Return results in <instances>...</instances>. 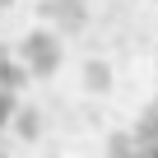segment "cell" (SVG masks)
Returning a JSON list of instances; mask_svg holds the SVG:
<instances>
[{"instance_id":"obj_5","label":"cell","mask_w":158,"mask_h":158,"mask_svg":"<svg viewBox=\"0 0 158 158\" xmlns=\"http://www.w3.org/2000/svg\"><path fill=\"white\" fill-rule=\"evenodd\" d=\"M102 149L116 153V158H139V135H135V130H112V135L102 139Z\"/></svg>"},{"instance_id":"obj_3","label":"cell","mask_w":158,"mask_h":158,"mask_svg":"<svg viewBox=\"0 0 158 158\" xmlns=\"http://www.w3.org/2000/svg\"><path fill=\"white\" fill-rule=\"evenodd\" d=\"M33 79V70L23 65V56L14 51V47H5L0 42V89H10V93H23V84Z\"/></svg>"},{"instance_id":"obj_7","label":"cell","mask_w":158,"mask_h":158,"mask_svg":"<svg viewBox=\"0 0 158 158\" xmlns=\"http://www.w3.org/2000/svg\"><path fill=\"white\" fill-rule=\"evenodd\" d=\"M135 135H139V144H158V98L139 112V121H135Z\"/></svg>"},{"instance_id":"obj_8","label":"cell","mask_w":158,"mask_h":158,"mask_svg":"<svg viewBox=\"0 0 158 158\" xmlns=\"http://www.w3.org/2000/svg\"><path fill=\"white\" fill-rule=\"evenodd\" d=\"M10 5H14V0H0V14H5V10H10Z\"/></svg>"},{"instance_id":"obj_2","label":"cell","mask_w":158,"mask_h":158,"mask_svg":"<svg viewBox=\"0 0 158 158\" xmlns=\"http://www.w3.org/2000/svg\"><path fill=\"white\" fill-rule=\"evenodd\" d=\"M37 14H42V19H51L60 33H84V28H89L93 5H89V0H51V5H37Z\"/></svg>"},{"instance_id":"obj_1","label":"cell","mask_w":158,"mask_h":158,"mask_svg":"<svg viewBox=\"0 0 158 158\" xmlns=\"http://www.w3.org/2000/svg\"><path fill=\"white\" fill-rule=\"evenodd\" d=\"M14 51L23 56V65L33 70V79H51V74L60 70V60H65L60 33H51V28H28V33L19 37Z\"/></svg>"},{"instance_id":"obj_4","label":"cell","mask_w":158,"mask_h":158,"mask_svg":"<svg viewBox=\"0 0 158 158\" xmlns=\"http://www.w3.org/2000/svg\"><path fill=\"white\" fill-rule=\"evenodd\" d=\"M10 126H14L19 139H37V135H42V112H37V107H19V112L10 116Z\"/></svg>"},{"instance_id":"obj_6","label":"cell","mask_w":158,"mask_h":158,"mask_svg":"<svg viewBox=\"0 0 158 158\" xmlns=\"http://www.w3.org/2000/svg\"><path fill=\"white\" fill-rule=\"evenodd\" d=\"M84 89L89 93H107L112 89V65L107 60H84Z\"/></svg>"},{"instance_id":"obj_9","label":"cell","mask_w":158,"mask_h":158,"mask_svg":"<svg viewBox=\"0 0 158 158\" xmlns=\"http://www.w3.org/2000/svg\"><path fill=\"white\" fill-rule=\"evenodd\" d=\"M37 5H51V0H37Z\"/></svg>"}]
</instances>
